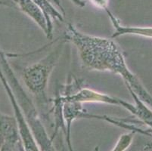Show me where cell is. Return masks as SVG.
<instances>
[{
  "instance_id": "2e32d148",
  "label": "cell",
  "mask_w": 152,
  "mask_h": 151,
  "mask_svg": "<svg viewBox=\"0 0 152 151\" xmlns=\"http://www.w3.org/2000/svg\"><path fill=\"white\" fill-rule=\"evenodd\" d=\"M93 151H100L99 150V147H95V149H94V150Z\"/></svg>"
},
{
  "instance_id": "5bb4252c",
  "label": "cell",
  "mask_w": 152,
  "mask_h": 151,
  "mask_svg": "<svg viewBox=\"0 0 152 151\" xmlns=\"http://www.w3.org/2000/svg\"><path fill=\"white\" fill-rule=\"evenodd\" d=\"M70 1L79 7H84L86 5V2L83 0H70Z\"/></svg>"
},
{
  "instance_id": "8fae6325",
  "label": "cell",
  "mask_w": 152,
  "mask_h": 151,
  "mask_svg": "<svg viewBox=\"0 0 152 151\" xmlns=\"http://www.w3.org/2000/svg\"><path fill=\"white\" fill-rule=\"evenodd\" d=\"M92 5H95V7L100 8V9H104L106 11L107 13H108L110 11L108 10V0H89Z\"/></svg>"
},
{
  "instance_id": "8992f818",
  "label": "cell",
  "mask_w": 152,
  "mask_h": 151,
  "mask_svg": "<svg viewBox=\"0 0 152 151\" xmlns=\"http://www.w3.org/2000/svg\"><path fill=\"white\" fill-rule=\"evenodd\" d=\"M20 141L18 126L15 116L0 112V146L6 144L13 148Z\"/></svg>"
},
{
  "instance_id": "30bf717a",
  "label": "cell",
  "mask_w": 152,
  "mask_h": 151,
  "mask_svg": "<svg viewBox=\"0 0 152 151\" xmlns=\"http://www.w3.org/2000/svg\"><path fill=\"white\" fill-rule=\"evenodd\" d=\"M135 132L129 131L128 133L123 134L120 136L117 140L115 146L110 151H126L130 147L132 143V140L134 138Z\"/></svg>"
},
{
  "instance_id": "277c9868",
  "label": "cell",
  "mask_w": 152,
  "mask_h": 151,
  "mask_svg": "<svg viewBox=\"0 0 152 151\" xmlns=\"http://www.w3.org/2000/svg\"><path fill=\"white\" fill-rule=\"evenodd\" d=\"M62 101H75L78 103H101L107 104L117 105L125 108L132 115L135 110V104L125 101L124 100L116 98L95 91L89 88H80L78 91L73 94H65L64 96H60Z\"/></svg>"
},
{
  "instance_id": "5b68a950",
  "label": "cell",
  "mask_w": 152,
  "mask_h": 151,
  "mask_svg": "<svg viewBox=\"0 0 152 151\" xmlns=\"http://www.w3.org/2000/svg\"><path fill=\"white\" fill-rule=\"evenodd\" d=\"M12 2L18 8V9L30 17L42 29V31L46 35L47 38L49 39L52 38L53 27L49 26L42 11L32 0H12Z\"/></svg>"
},
{
  "instance_id": "9c48e42d",
  "label": "cell",
  "mask_w": 152,
  "mask_h": 151,
  "mask_svg": "<svg viewBox=\"0 0 152 151\" xmlns=\"http://www.w3.org/2000/svg\"><path fill=\"white\" fill-rule=\"evenodd\" d=\"M32 1L42 11L51 27H53L52 19L61 22L64 20V15H62V13L58 12L49 2V0H32Z\"/></svg>"
},
{
  "instance_id": "7c38bea8",
  "label": "cell",
  "mask_w": 152,
  "mask_h": 151,
  "mask_svg": "<svg viewBox=\"0 0 152 151\" xmlns=\"http://www.w3.org/2000/svg\"><path fill=\"white\" fill-rule=\"evenodd\" d=\"M142 151H152V142H148L145 144Z\"/></svg>"
},
{
  "instance_id": "4fadbf2b",
  "label": "cell",
  "mask_w": 152,
  "mask_h": 151,
  "mask_svg": "<svg viewBox=\"0 0 152 151\" xmlns=\"http://www.w3.org/2000/svg\"><path fill=\"white\" fill-rule=\"evenodd\" d=\"M52 1H53V2H55V5H57V6L59 8H60L61 11V12H62V15H63L64 16V15H65V11H64V8H63V7H62L61 4L60 0H52Z\"/></svg>"
},
{
  "instance_id": "ba28073f",
  "label": "cell",
  "mask_w": 152,
  "mask_h": 151,
  "mask_svg": "<svg viewBox=\"0 0 152 151\" xmlns=\"http://www.w3.org/2000/svg\"><path fill=\"white\" fill-rule=\"evenodd\" d=\"M112 24L115 28V32L112 38H117L125 35H134L145 38L152 39V27H125L120 23V20L113 15L111 12L107 14Z\"/></svg>"
},
{
  "instance_id": "52a82bcc",
  "label": "cell",
  "mask_w": 152,
  "mask_h": 151,
  "mask_svg": "<svg viewBox=\"0 0 152 151\" xmlns=\"http://www.w3.org/2000/svg\"><path fill=\"white\" fill-rule=\"evenodd\" d=\"M62 102H63L62 116H63V120L66 126V141H67L69 150L74 151L71 141H70V129H71L72 123L77 119L82 118L83 115L86 111L83 109L81 103L75 101H68Z\"/></svg>"
},
{
  "instance_id": "7a4b0ae2",
  "label": "cell",
  "mask_w": 152,
  "mask_h": 151,
  "mask_svg": "<svg viewBox=\"0 0 152 151\" xmlns=\"http://www.w3.org/2000/svg\"><path fill=\"white\" fill-rule=\"evenodd\" d=\"M65 42L63 39L49 55L39 61L23 69L22 73L23 80L29 91L44 101H47L45 90L49 77L61 55Z\"/></svg>"
},
{
  "instance_id": "3957f363",
  "label": "cell",
  "mask_w": 152,
  "mask_h": 151,
  "mask_svg": "<svg viewBox=\"0 0 152 151\" xmlns=\"http://www.w3.org/2000/svg\"><path fill=\"white\" fill-rule=\"evenodd\" d=\"M20 107L25 116L26 121L30 128L33 136L40 151H56L51 137L39 117L37 109L30 98H24L19 103Z\"/></svg>"
},
{
  "instance_id": "6da1fadb",
  "label": "cell",
  "mask_w": 152,
  "mask_h": 151,
  "mask_svg": "<svg viewBox=\"0 0 152 151\" xmlns=\"http://www.w3.org/2000/svg\"><path fill=\"white\" fill-rule=\"evenodd\" d=\"M63 39L75 45L84 68L121 76L126 86L129 87L142 101L152 108V95L129 70L124 54L115 41L86 34L71 23L67 25Z\"/></svg>"
},
{
  "instance_id": "9a60e30c",
  "label": "cell",
  "mask_w": 152,
  "mask_h": 151,
  "mask_svg": "<svg viewBox=\"0 0 152 151\" xmlns=\"http://www.w3.org/2000/svg\"><path fill=\"white\" fill-rule=\"evenodd\" d=\"M0 151H12V147L6 144L0 146Z\"/></svg>"
}]
</instances>
